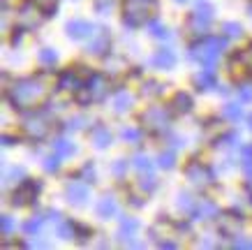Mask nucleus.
Instances as JSON below:
<instances>
[{
    "label": "nucleus",
    "instance_id": "nucleus-1",
    "mask_svg": "<svg viewBox=\"0 0 252 250\" xmlns=\"http://www.w3.org/2000/svg\"><path fill=\"white\" fill-rule=\"evenodd\" d=\"M46 86H44V74H31L16 79L12 86L5 88V100L7 105L16 111H28L35 107H42L46 102Z\"/></svg>",
    "mask_w": 252,
    "mask_h": 250
},
{
    "label": "nucleus",
    "instance_id": "nucleus-2",
    "mask_svg": "<svg viewBox=\"0 0 252 250\" xmlns=\"http://www.w3.org/2000/svg\"><path fill=\"white\" fill-rule=\"evenodd\" d=\"M227 42L229 39L224 35H211V33L201 35V37H194V42H190V46H188V58L192 63H197L199 68L215 70L224 49H227Z\"/></svg>",
    "mask_w": 252,
    "mask_h": 250
},
{
    "label": "nucleus",
    "instance_id": "nucleus-3",
    "mask_svg": "<svg viewBox=\"0 0 252 250\" xmlns=\"http://www.w3.org/2000/svg\"><path fill=\"white\" fill-rule=\"evenodd\" d=\"M111 93L114 91H111V83H109L107 76L102 74V72H91V74L86 76L84 88L74 93V102L86 109V107H93V105L104 102Z\"/></svg>",
    "mask_w": 252,
    "mask_h": 250
},
{
    "label": "nucleus",
    "instance_id": "nucleus-4",
    "mask_svg": "<svg viewBox=\"0 0 252 250\" xmlns=\"http://www.w3.org/2000/svg\"><path fill=\"white\" fill-rule=\"evenodd\" d=\"M158 12V0H125L123 2V26L137 31L151 21Z\"/></svg>",
    "mask_w": 252,
    "mask_h": 250
},
{
    "label": "nucleus",
    "instance_id": "nucleus-5",
    "mask_svg": "<svg viewBox=\"0 0 252 250\" xmlns=\"http://www.w3.org/2000/svg\"><path fill=\"white\" fill-rule=\"evenodd\" d=\"M23 114V135L31 142H42L46 139V135L51 132V111L46 107H35V109H28V111H21Z\"/></svg>",
    "mask_w": 252,
    "mask_h": 250
},
{
    "label": "nucleus",
    "instance_id": "nucleus-6",
    "mask_svg": "<svg viewBox=\"0 0 252 250\" xmlns=\"http://www.w3.org/2000/svg\"><path fill=\"white\" fill-rule=\"evenodd\" d=\"M171 121H174V109L169 105H153L141 111V125L151 135H169Z\"/></svg>",
    "mask_w": 252,
    "mask_h": 250
},
{
    "label": "nucleus",
    "instance_id": "nucleus-7",
    "mask_svg": "<svg viewBox=\"0 0 252 250\" xmlns=\"http://www.w3.org/2000/svg\"><path fill=\"white\" fill-rule=\"evenodd\" d=\"M213 21H215V7L208 0H197V5H194V9L190 12L185 26H188V31H190L194 37H201V35H208Z\"/></svg>",
    "mask_w": 252,
    "mask_h": 250
},
{
    "label": "nucleus",
    "instance_id": "nucleus-8",
    "mask_svg": "<svg viewBox=\"0 0 252 250\" xmlns=\"http://www.w3.org/2000/svg\"><path fill=\"white\" fill-rule=\"evenodd\" d=\"M44 190V181L42 179H23L21 183H16L12 190V206L14 209H23V206H32L37 202V197Z\"/></svg>",
    "mask_w": 252,
    "mask_h": 250
},
{
    "label": "nucleus",
    "instance_id": "nucleus-9",
    "mask_svg": "<svg viewBox=\"0 0 252 250\" xmlns=\"http://www.w3.org/2000/svg\"><path fill=\"white\" fill-rule=\"evenodd\" d=\"M185 179L192 183V185H197V188H211L218 183V174H215V169L206 162H201V160L192 158L183 169Z\"/></svg>",
    "mask_w": 252,
    "mask_h": 250
},
{
    "label": "nucleus",
    "instance_id": "nucleus-10",
    "mask_svg": "<svg viewBox=\"0 0 252 250\" xmlns=\"http://www.w3.org/2000/svg\"><path fill=\"white\" fill-rule=\"evenodd\" d=\"M63 195L67 199L69 206H74V209H84L88 206L91 202V183H86L84 179H69L65 183V188H63Z\"/></svg>",
    "mask_w": 252,
    "mask_h": 250
},
{
    "label": "nucleus",
    "instance_id": "nucleus-11",
    "mask_svg": "<svg viewBox=\"0 0 252 250\" xmlns=\"http://www.w3.org/2000/svg\"><path fill=\"white\" fill-rule=\"evenodd\" d=\"M111 44H114V35L107 26H97V31L93 33V37L86 44V53L95 56V58H107L111 53Z\"/></svg>",
    "mask_w": 252,
    "mask_h": 250
},
{
    "label": "nucleus",
    "instance_id": "nucleus-12",
    "mask_svg": "<svg viewBox=\"0 0 252 250\" xmlns=\"http://www.w3.org/2000/svg\"><path fill=\"white\" fill-rule=\"evenodd\" d=\"M81 68H67V70H61L58 76H56V91H63V93H77L84 88V81L86 76L91 72H79Z\"/></svg>",
    "mask_w": 252,
    "mask_h": 250
},
{
    "label": "nucleus",
    "instance_id": "nucleus-13",
    "mask_svg": "<svg viewBox=\"0 0 252 250\" xmlns=\"http://www.w3.org/2000/svg\"><path fill=\"white\" fill-rule=\"evenodd\" d=\"M97 31V26L91 23L88 19H69L65 23V35L72 42H84V39H91L93 33Z\"/></svg>",
    "mask_w": 252,
    "mask_h": 250
},
{
    "label": "nucleus",
    "instance_id": "nucleus-14",
    "mask_svg": "<svg viewBox=\"0 0 252 250\" xmlns=\"http://www.w3.org/2000/svg\"><path fill=\"white\" fill-rule=\"evenodd\" d=\"M139 227H141V222L134 215H121V220H118V241L123 246H132Z\"/></svg>",
    "mask_w": 252,
    "mask_h": 250
},
{
    "label": "nucleus",
    "instance_id": "nucleus-15",
    "mask_svg": "<svg viewBox=\"0 0 252 250\" xmlns=\"http://www.w3.org/2000/svg\"><path fill=\"white\" fill-rule=\"evenodd\" d=\"M192 220H199V222H211V220L220 218V206L215 204L213 199H197V206H194V211L190 215Z\"/></svg>",
    "mask_w": 252,
    "mask_h": 250
},
{
    "label": "nucleus",
    "instance_id": "nucleus-16",
    "mask_svg": "<svg viewBox=\"0 0 252 250\" xmlns=\"http://www.w3.org/2000/svg\"><path fill=\"white\" fill-rule=\"evenodd\" d=\"M132 107H134V95L127 88H114V93H111V109H114V114L118 116L130 114Z\"/></svg>",
    "mask_w": 252,
    "mask_h": 250
},
{
    "label": "nucleus",
    "instance_id": "nucleus-17",
    "mask_svg": "<svg viewBox=\"0 0 252 250\" xmlns=\"http://www.w3.org/2000/svg\"><path fill=\"white\" fill-rule=\"evenodd\" d=\"M88 137H91V144L95 146L97 151H107L109 146L114 144V132H111V128H107L104 123L93 125L91 132H88Z\"/></svg>",
    "mask_w": 252,
    "mask_h": 250
},
{
    "label": "nucleus",
    "instance_id": "nucleus-18",
    "mask_svg": "<svg viewBox=\"0 0 252 250\" xmlns=\"http://www.w3.org/2000/svg\"><path fill=\"white\" fill-rule=\"evenodd\" d=\"M95 213H97L99 220H111L121 213V206H118V199L111 195V192H104L102 197L97 199L95 204Z\"/></svg>",
    "mask_w": 252,
    "mask_h": 250
},
{
    "label": "nucleus",
    "instance_id": "nucleus-19",
    "mask_svg": "<svg viewBox=\"0 0 252 250\" xmlns=\"http://www.w3.org/2000/svg\"><path fill=\"white\" fill-rule=\"evenodd\" d=\"M151 68L155 70H162V72H169V70H174L176 68V63H178V56H176L174 49H158V51L151 56Z\"/></svg>",
    "mask_w": 252,
    "mask_h": 250
},
{
    "label": "nucleus",
    "instance_id": "nucleus-20",
    "mask_svg": "<svg viewBox=\"0 0 252 250\" xmlns=\"http://www.w3.org/2000/svg\"><path fill=\"white\" fill-rule=\"evenodd\" d=\"M192 83H194V88L199 93H208V91H215L218 88V74H215V70H206L201 68L197 74L192 76Z\"/></svg>",
    "mask_w": 252,
    "mask_h": 250
},
{
    "label": "nucleus",
    "instance_id": "nucleus-21",
    "mask_svg": "<svg viewBox=\"0 0 252 250\" xmlns=\"http://www.w3.org/2000/svg\"><path fill=\"white\" fill-rule=\"evenodd\" d=\"M169 107L174 109V114H192L194 109V98L188 91H176L174 98L169 100Z\"/></svg>",
    "mask_w": 252,
    "mask_h": 250
},
{
    "label": "nucleus",
    "instance_id": "nucleus-22",
    "mask_svg": "<svg viewBox=\"0 0 252 250\" xmlns=\"http://www.w3.org/2000/svg\"><path fill=\"white\" fill-rule=\"evenodd\" d=\"M51 148H54V153H58L63 160L67 158H74L79 153V146L72 142V139H67V137H56L54 144H51Z\"/></svg>",
    "mask_w": 252,
    "mask_h": 250
},
{
    "label": "nucleus",
    "instance_id": "nucleus-23",
    "mask_svg": "<svg viewBox=\"0 0 252 250\" xmlns=\"http://www.w3.org/2000/svg\"><path fill=\"white\" fill-rule=\"evenodd\" d=\"M146 31H148V35L153 39H171V28L162 19H158V16H153L151 21L146 23Z\"/></svg>",
    "mask_w": 252,
    "mask_h": 250
},
{
    "label": "nucleus",
    "instance_id": "nucleus-24",
    "mask_svg": "<svg viewBox=\"0 0 252 250\" xmlns=\"http://www.w3.org/2000/svg\"><path fill=\"white\" fill-rule=\"evenodd\" d=\"M58 61H61V53H58V49H54V46H42V49L37 51V63L44 70L56 68Z\"/></svg>",
    "mask_w": 252,
    "mask_h": 250
},
{
    "label": "nucleus",
    "instance_id": "nucleus-25",
    "mask_svg": "<svg viewBox=\"0 0 252 250\" xmlns=\"http://www.w3.org/2000/svg\"><path fill=\"white\" fill-rule=\"evenodd\" d=\"M176 206H178V211L183 213V215H192L194 206H197V199L192 197L190 190H178L176 192Z\"/></svg>",
    "mask_w": 252,
    "mask_h": 250
},
{
    "label": "nucleus",
    "instance_id": "nucleus-26",
    "mask_svg": "<svg viewBox=\"0 0 252 250\" xmlns=\"http://www.w3.org/2000/svg\"><path fill=\"white\" fill-rule=\"evenodd\" d=\"M49 222L46 220V213H37V215H32V218H28L26 222H23V234L26 236H37L42 229H44V225Z\"/></svg>",
    "mask_w": 252,
    "mask_h": 250
},
{
    "label": "nucleus",
    "instance_id": "nucleus-27",
    "mask_svg": "<svg viewBox=\"0 0 252 250\" xmlns=\"http://www.w3.org/2000/svg\"><path fill=\"white\" fill-rule=\"evenodd\" d=\"M164 88H167V86L162 81H158V79H144L139 93H141L144 98H162V95H164Z\"/></svg>",
    "mask_w": 252,
    "mask_h": 250
},
{
    "label": "nucleus",
    "instance_id": "nucleus-28",
    "mask_svg": "<svg viewBox=\"0 0 252 250\" xmlns=\"http://www.w3.org/2000/svg\"><path fill=\"white\" fill-rule=\"evenodd\" d=\"M121 137L125 144L139 146L144 142V128H137V125H123L121 128Z\"/></svg>",
    "mask_w": 252,
    "mask_h": 250
},
{
    "label": "nucleus",
    "instance_id": "nucleus-29",
    "mask_svg": "<svg viewBox=\"0 0 252 250\" xmlns=\"http://www.w3.org/2000/svg\"><path fill=\"white\" fill-rule=\"evenodd\" d=\"M88 125H91V118H88V116L86 114H74L63 123V130H65V132H81V130H86Z\"/></svg>",
    "mask_w": 252,
    "mask_h": 250
},
{
    "label": "nucleus",
    "instance_id": "nucleus-30",
    "mask_svg": "<svg viewBox=\"0 0 252 250\" xmlns=\"http://www.w3.org/2000/svg\"><path fill=\"white\" fill-rule=\"evenodd\" d=\"M130 160H132V169H137L139 174H148V172H153V167L158 165V162H153L146 153H134Z\"/></svg>",
    "mask_w": 252,
    "mask_h": 250
},
{
    "label": "nucleus",
    "instance_id": "nucleus-31",
    "mask_svg": "<svg viewBox=\"0 0 252 250\" xmlns=\"http://www.w3.org/2000/svg\"><path fill=\"white\" fill-rule=\"evenodd\" d=\"M56 234L69 241V239H74L77 236V220H69V218H63L58 225H56Z\"/></svg>",
    "mask_w": 252,
    "mask_h": 250
},
{
    "label": "nucleus",
    "instance_id": "nucleus-32",
    "mask_svg": "<svg viewBox=\"0 0 252 250\" xmlns=\"http://www.w3.org/2000/svg\"><path fill=\"white\" fill-rule=\"evenodd\" d=\"M222 118L229 123H241V118H243V107H241V102H227V105L222 107Z\"/></svg>",
    "mask_w": 252,
    "mask_h": 250
},
{
    "label": "nucleus",
    "instance_id": "nucleus-33",
    "mask_svg": "<svg viewBox=\"0 0 252 250\" xmlns=\"http://www.w3.org/2000/svg\"><path fill=\"white\" fill-rule=\"evenodd\" d=\"M130 167H132V160H127V158H118V160H114V162H111L109 172H111V176H114V179L123 181V179L127 176V172H130Z\"/></svg>",
    "mask_w": 252,
    "mask_h": 250
},
{
    "label": "nucleus",
    "instance_id": "nucleus-34",
    "mask_svg": "<svg viewBox=\"0 0 252 250\" xmlns=\"http://www.w3.org/2000/svg\"><path fill=\"white\" fill-rule=\"evenodd\" d=\"M158 188H160V179H158V176H153L151 172H148V174H141V179H139L141 195H153Z\"/></svg>",
    "mask_w": 252,
    "mask_h": 250
},
{
    "label": "nucleus",
    "instance_id": "nucleus-35",
    "mask_svg": "<svg viewBox=\"0 0 252 250\" xmlns=\"http://www.w3.org/2000/svg\"><path fill=\"white\" fill-rule=\"evenodd\" d=\"M178 162V155H176V148H167V151H160L158 155V167L164 169V172H171Z\"/></svg>",
    "mask_w": 252,
    "mask_h": 250
},
{
    "label": "nucleus",
    "instance_id": "nucleus-36",
    "mask_svg": "<svg viewBox=\"0 0 252 250\" xmlns=\"http://www.w3.org/2000/svg\"><path fill=\"white\" fill-rule=\"evenodd\" d=\"M220 35H224L227 39H238L243 37V26L238 21H224L220 26Z\"/></svg>",
    "mask_w": 252,
    "mask_h": 250
},
{
    "label": "nucleus",
    "instance_id": "nucleus-37",
    "mask_svg": "<svg viewBox=\"0 0 252 250\" xmlns=\"http://www.w3.org/2000/svg\"><path fill=\"white\" fill-rule=\"evenodd\" d=\"M77 176H79V179H84L86 183H91V185H95V183H97V172H95V165H93V160H86L84 165L79 167Z\"/></svg>",
    "mask_w": 252,
    "mask_h": 250
},
{
    "label": "nucleus",
    "instance_id": "nucleus-38",
    "mask_svg": "<svg viewBox=\"0 0 252 250\" xmlns=\"http://www.w3.org/2000/svg\"><path fill=\"white\" fill-rule=\"evenodd\" d=\"M241 144V137H238V132H222L218 139H215V146L218 148H234V146Z\"/></svg>",
    "mask_w": 252,
    "mask_h": 250
},
{
    "label": "nucleus",
    "instance_id": "nucleus-39",
    "mask_svg": "<svg viewBox=\"0 0 252 250\" xmlns=\"http://www.w3.org/2000/svg\"><path fill=\"white\" fill-rule=\"evenodd\" d=\"M61 162H63V158L58 153L44 155V158H42V169H44L46 174H58V172H61Z\"/></svg>",
    "mask_w": 252,
    "mask_h": 250
},
{
    "label": "nucleus",
    "instance_id": "nucleus-40",
    "mask_svg": "<svg viewBox=\"0 0 252 250\" xmlns=\"http://www.w3.org/2000/svg\"><path fill=\"white\" fill-rule=\"evenodd\" d=\"M23 179H26V169L23 167H19V165H14V167H5V174H2V181L5 183H21Z\"/></svg>",
    "mask_w": 252,
    "mask_h": 250
},
{
    "label": "nucleus",
    "instance_id": "nucleus-41",
    "mask_svg": "<svg viewBox=\"0 0 252 250\" xmlns=\"http://www.w3.org/2000/svg\"><path fill=\"white\" fill-rule=\"evenodd\" d=\"M14 229H16V220L12 218L9 213H2V215H0V234L7 239V236L14 234Z\"/></svg>",
    "mask_w": 252,
    "mask_h": 250
},
{
    "label": "nucleus",
    "instance_id": "nucleus-42",
    "mask_svg": "<svg viewBox=\"0 0 252 250\" xmlns=\"http://www.w3.org/2000/svg\"><path fill=\"white\" fill-rule=\"evenodd\" d=\"M116 7V0H93V9L99 16H109Z\"/></svg>",
    "mask_w": 252,
    "mask_h": 250
},
{
    "label": "nucleus",
    "instance_id": "nucleus-43",
    "mask_svg": "<svg viewBox=\"0 0 252 250\" xmlns=\"http://www.w3.org/2000/svg\"><path fill=\"white\" fill-rule=\"evenodd\" d=\"M35 2H37V7L42 9L44 19H51V16L58 14V0H35Z\"/></svg>",
    "mask_w": 252,
    "mask_h": 250
},
{
    "label": "nucleus",
    "instance_id": "nucleus-44",
    "mask_svg": "<svg viewBox=\"0 0 252 250\" xmlns=\"http://www.w3.org/2000/svg\"><path fill=\"white\" fill-rule=\"evenodd\" d=\"M238 102H243V105H252V79L250 81H243V83H238Z\"/></svg>",
    "mask_w": 252,
    "mask_h": 250
},
{
    "label": "nucleus",
    "instance_id": "nucleus-45",
    "mask_svg": "<svg viewBox=\"0 0 252 250\" xmlns=\"http://www.w3.org/2000/svg\"><path fill=\"white\" fill-rule=\"evenodd\" d=\"M26 28H23L21 23H16V28L12 31V39H9V44H12V49H19L21 46V42H23V37H26Z\"/></svg>",
    "mask_w": 252,
    "mask_h": 250
},
{
    "label": "nucleus",
    "instance_id": "nucleus-46",
    "mask_svg": "<svg viewBox=\"0 0 252 250\" xmlns=\"http://www.w3.org/2000/svg\"><path fill=\"white\" fill-rule=\"evenodd\" d=\"M91 236H93V229L88 227V225H84V222H79L77 220V236H74V239H77L79 243H86Z\"/></svg>",
    "mask_w": 252,
    "mask_h": 250
},
{
    "label": "nucleus",
    "instance_id": "nucleus-47",
    "mask_svg": "<svg viewBox=\"0 0 252 250\" xmlns=\"http://www.w3.org/2000/svg\"><path fill=\"white\" fill-rule=\"evenodd\" d=\"M44 213H46V220H49V222H51L54 227H56V225H58V222H61L63 218H65V215H63V213L58 211V209H46Z\"/></svg>",
    "mask_w": 252,
    "mask_h": 250
},
{
    "label": "nucleus",
    "instance_id": "nucleus-48",
    "mask_svg": "<svg viewBox=\"0 0 252 250\" xmlns=\"http://www.w3.org/2000/svg\"><path fill=\"white\" fill-rule=\"evenodd\" d=\"M0 142H2V146H5V148H9V146L19 144V142H21V137H19V135H2V139H0Z\"/></svg>",
    "mask_w": 252,
    "mask_h": 250
},
{
    "label": "nucleus",
    "instance_id": "nucleus-49",
    "mask_svg": "<svg viewBox=\"0 0 252 250\" xmlns=\"http://www.w3.org/2000/svg\"><path fill=\"white\" fill-rule=\"evenodd\" d=\"M158 246H160V248H178V241H169V239H160V241H158Z\"/></svg>",
    "mask_w": 252,
    "mask_h": 250
},
{
    "label": "nucleus",
    "instance_id": "nucleus-50",
    "mask_svg": "<svg viewBox=\"0 0 252 250\" xmlns=\"http://www.w3.org/2000/svg\"><path fill=\"white\" fill-rule=\"evenodd\" d=\"M245 190L250 192V204H252V181H248V183H245Z\"/></svg>",
    "mask_w": 252,
    "mask_h": 250
},
{
    "label": "nucleus",
    "instance_id": "nucleus-51",
    "mask_svg": "<svg viewBox=\"0 0 252 250\" xmlns=\"http://www.w3.org/2000/svg\"><path fill=\"white\" fill-rule=\"evenodd\" d=\"M248 14H250V19H252V0L248 2Z\"/></svg>",
    "mask_w": 252,
    "mask_h": 250
},
{
    "label": "nucleus",
    "instance_id": "nucleus-52",
    "mask_svg": "<svg viewBox=\"0 0 252 250\" xmlns=\"http://www.w3.org/2000/svg\"><path fill=\"white\" fill-rule=\"evenodd\" d=\"M176 5H185V2H190V0H174Z\"/></svg>",
    "mask_w": 252,
    "mask_h": 250
},
{
    "label": "nucleus",
    "instance_id": "nucleus-53",
    "mask_svg": "<svg viewBox=\"0 0 252 250\" xmlns=\"http://www.w3.org/2000/svg\"><path fill=\"white\" fill-rule=\"evenodd\" d=\"M248 125H250V130H252V114L248 116Z\"/></svg>",
    "mask_w": 252,
    "mask_h": 250
}]
</instances>
